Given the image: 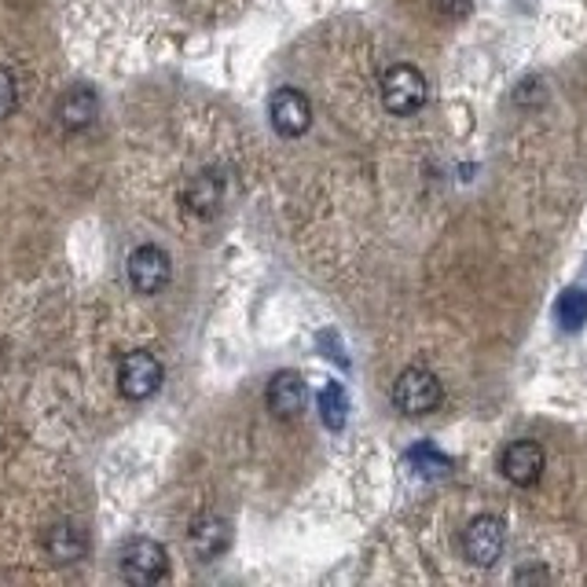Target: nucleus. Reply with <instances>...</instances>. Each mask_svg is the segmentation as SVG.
Returning a JSON list of instances; mask_svg holds the SVG:
<instances>
[{"label":"nucleus","mask_w":587,"mask_h":587,"mask_svg":"<svg viewBox=\"0 0 587 587\" xmlns=\"http://www.w3.org/2000/svg\"><path fill=\"white\" fill-rule=\"evenodd\" d=\"M441 397H445V389H441V378L430 367H404L394 383V404L408 419L437 411Z\"/></svg>","instance_id":"nucleus-1"},{"label":"nucleus","mask_w":587,"mask_h":587,"mask_svg":"<svg viewBox=\"0 0 587 587\" xmlns=\"http://www.w3.org/2000/svg\"><path fill=\"white\" fill-rule=\"evenodd\" d=\"M166 383V367H162V360L154 353H126V360L118 364V389L126 400H148L162 389Z\"/></svg>","instance_id":"nucleus-2"},{"label":"nucleus","mask_w":587,"mask_h":587,"mask_svg":"<svg viewBox=\"0 0 587 587\" xmlns=\"http://www.w3.org/2000/svg\"><path fill=\"white\" fill-rule=\"evenodd\" d=\"M503 543H507V525H503L496 514H478V518L462 529V554H467L470 565H481V570L500 562Z\"/></svg>","instance_id":"nucleus-3"},{"label":"nucleus","mask_w":587,"mask_h":587,"mask_svg":"<svg viewBox=\"0 0 587 587\" xmlns=\"http://www.w3.org/2000/svg\"><path fill=\"white\" fill-rule=\"evenodd\" d=\"M166 573H169V559L159 540L137 537L126 543V551H121V576H126L129 584L148 587V584H159Z\"/></svg>","instance_id":"nucleus-4"},{"label":"nucleus","mask_w":587,"mask_h":587,"mask_svg":"<svg viewBox=\"0 0 587 587\" xmlns=\"http://www.w3.org/2000/svg\"><path fill=\"white\" fill-rule=\"evenodd\" d=\"M383 103L389 115L397 118H408L426 103V78L419 74L415 67H389L386 78H383Z\"/></svg>","instance_id":"nucleus-5"},{"label":"nucleus","mask_w":587,"mask_h":587,"mask_svg":"<svg viewBox=\"0 0 587 587\" xmlns=\"http://www.w3.org/2000/svg\"><path fill=\"white\" fill-rule=\"evenodd\" d=\"M173 280V261L162 246L143 243L129 254V283L137 294H159Z\"/></svg>","instance_id":"nucleus-6"},{"label":"nucleus","mask_w":587,"mask_h":587,"mask_svg":"<svg viewBox=\"0 0 587 587\" xmlns=\"http://www.w3.org/2000/svg\"><path fill=\"white\" fill-rule=\"evenodd\" d=\"M269 118H272V129L280 132V137L297 140V137H305L308 126H313V103H308L305 92L280 89L269 103Z\"/></svg>","instance_id":"nucleus-7"},{"label":"nucleus","mask_w":587,"mask_h":587,"mask_svg":"<svg viewBox=\"0 0 587 587\" xmlns=\"http://www.w3.org/2000/svg\"><path fill=\"white\" fill-rule=\"evenodd\" d=\"M543 448L537 441H514V445L500 456V470L510 485L518 489H532L543 478Z\"/></svg>","instance_id":"nucleus-8"},{"label":"nucleus","mask_w":587,"mask_h":587,"mask_svg":"<svg viewBox=\"0 0 587 587\" xmlns=\"http://www.w3.org/2000/svg\"><path fill=\"white\" fill-rule=\"evenodd\" d=\"M188 543H191V551H195V559H199V562L221 559V554L232 548L228 518H221V514H199V518L191 521Z\"/></svg>","instance_id":"nucleus-9"},{"label":"nucleus","mask_w":587,"mask_h":587,"mask_svg":"<svg viewBox=\"0 0 587 587\" xmlns=\"http://www.w3.org/2000/svg\"><path fill=\"white\" fill-rule=\"evenodd\" d=\"M305 378L297 371H280L269 383V411L275 419H297L305 411Z\"/></svg>","instance_id":"nucleus-10"},{"label":"nucleus","mask_w":587,"mask_h":587,"mask_svg":"<svg viewBox=\"0 0 587 587\" xmlns=\"http://www.w3.org/2000/svg\"><path fill=\"white\" fill-rule=\"evenodd\" d=\"M56 115H59V126L70 129V132L89 129L92 121H96V115H99L96 89H89V85L67 89V92H63V99H59V107H56Z\"/></svg>","instance_id":"nucleus-11"},{"label":"nucleus","mask_w":587,"mask_h":587,"mask_svg":"<svg viewBox=\"0 0 587 587\" xmlns=\"http://www.w3.org/2000/svg\"><path fill=\"white\" fill-rule=\"evenodd\" d=\"M85 551H89V540H85V532H81L74 521H56L45 532V554L51 562L74 565V562L85 559Z\"/></svg>","instance_id":"nucleus-12"},{"label":"nucleus","mask_w":587,"mask_h":587,"mask_svg":"<svg viewBox=\"0 0 587 587\" xmlns=\"http://www.w3.org/2000/svg\"><path fill=\"white\" fill-rule=\"evenodd\" d=\"M221 199H224V184L218 173H199V177L188 184V191H184V202H188L195 213H202V218L218 213Z\"/></svg>","instance_id":"nucleus-13"},{"label":"nucleus","mask_w":587,"mask_h":587,"mask_svg":"<svg viewBox=\"0 0 587 587\" xmlns=\"http://www.w3.org/2000/svg\"><path fill=\"white\" fill-rule=\"evenodd\" d=\"M408 470L415 473V478L437 481V478H448L451 473V459L445 451H437L434 445H415L408 451Z\"/></svg>","instance_id":"nucleus-14"},{"label":"nucleus","mask_w":587,"mask_h":587,"mask_svg":"<svg viewBox=\"0 0 587 587\" xmlns=\"http://www.w3.org/2000/svg\"><path fill=\"white\" fill-rule=\"evenodd\" d=\"M319 419H324L327 430H345L349 422V397L342 383H327L319 389Z\"/></svg>","instance_id":"nucleus-15"},{"label":"nucleus","mask_w":587,"mask_h":587,"mask_svg":"<svg viewBox=\"0 0 587 587\" xmlns=\"http://www.w3.org/2000/svg\"><path fill=\"white\" fill-rule=\"evenodd\" d=\"M554 316H559L562 331H580V327L587 324V291H580V286L562 291L559 305H554Z\"/></svg>","instance_id":"nucleus-16"},{"label":"nucleus","mask_w":587,"mask_h":587,"mask_svg":"<svg viewBox=\"0 0 587 587\" xmlns=\"http://www.w3.org/2000/svg\"><path fill=\"white\" fill-rule=\"evenodd\" d=\"M15 103H19L15 78H12V70H4V67H0V121H4V118H12Z\"/></svg>","instance_id":"nucleus-17"},{"label":"nucleus","mask_w":587,"mask_h":587,"mask_svg":"<svg viewBox=\"0 0 587 587\" xmlns=\"http://www.w3.org/2000/svg\"><path fill=\"white\" fill-rule=\"evenodd\" d=\"M437 8L445 12L448 19H462L470 12V0H437Z\"/></svg>","instance_id":"nucleus-18"},{"label":"nucleus","mask_w":587,"mask_h":587,"mask_svg":"<svg viewBox=\"0 0 587 587\" xmlns=\"http://www.w3.org/2000/svg\"><path fill=\"white\" fill-rule=\"evenodd\" d=\"M518 584H525V580H548V570H521L518 576H514Z\"/></svg>","instance_id":"nucleus-19"},{"label":"nucleus","mask_w":587,"mask_h":587,"mask_svg":"<svg viewBox=\"0 0 587 587\" xmlns=\"http://www.w3.org/2000/svg\"><path fill=\"white\" fill-rule=\"evenodd\" d=\"M0 437H4V430H0Z\"/></svg>","instance_id":"nucleus-20"}]
</instances>
